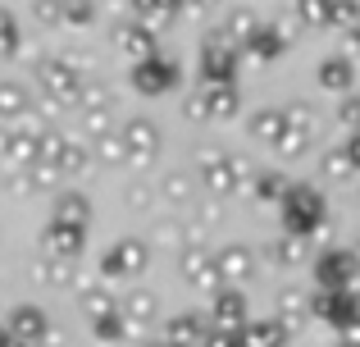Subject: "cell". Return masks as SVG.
I'll return each mask as SVG.
<instances>
[{
    "label": "cell",
    "mask_w": 360,
    "mask_h": 347,
    "mask_svg": "<svg viewBox=\"0 0 360 347\" xmlns=\"http://www.w3.org/2000/svg\"><path fill=\"white\" fill-rule=\"evenodd\" d=\"M219 270H224V279H229V284H242V279L251 275V256H246L242 247H229L219 256Z\"/></svg>",
    "instance_id": "8"
},
{
    "label": "cell",
    "mask_w": 360,
    "mask_h": 347,
    "mask_svg": "<svg viewBox=\"0 0 360 347\" xmlns=\"http://www.w3.org/2000/svg\"><path fill=\"white\" fill-rule=\"evenodd\" d=\"M315 315L319 320H328L333 329H352V324L360 320V302L347 288H319V302H315Z\"/></svg>",
    "instance_id": "1"
},
{
    "label": "cell",
    "mask_w": 360,
    "mask_h": 347,
    "mask_svg": "<svg viewBox=\"0 0 360 347\" xmlns=\"http://www.w3.org/2000/svg\"><path fill=\"white\" fill-rule=\"evenodd\" d=\"M51 247L60 251L64 260H73L82 251V224H78V229H60V224H55V229H51Z\"/></svg>",
    "instance_id": "9"
},
{
    "label": "cell",
    "mask_w": 360,
    "mask_h": 347,
    "mask_svg": "<svg viewBox=\"0 0 360 347\" xmlns=\"http://www.w3.org/2000/svg\"><path fill=\"white\" fill-rule=\"evenodd\" d=\"M214 324H229V329H242L246 324V302H242V293H219L214 297Z\"/></svg>",
    "instance_id": "7"
},
{
    "label": "cell",
    "mask_w": 360,
    "mask_h": 347,
    "mask_svg": "<svg viewBox=\"0 0 360 347\" xmlns=\"http://www.w3.org/2000/svg\"><path fill=\"white\" fill-rule=\"evenodd\" d=\"M288 324H283V315L278 320H246V329H242V339L246 347H283L288 343Z\"/></svg>",
    "instance_id": "5"
},
{
    "label": "cell",
    "mask_w": 360,
    "mask_h": 347,
    "mask_svg": "<svg viewBox=\"0 0 360 347\" xmlns=\"http://www.w3.org/2000/svg\"><path fill=\"white\" fill-rule=\"evenodd\" d=\"M146 315H155V297L137 293V297L128 302V320H146Z\"/></svg>",
    "instance_id": "12"
},
{
    "label": "cell",
    "mask_w": 360,
    "mask_h": 347,
    "mask_svg": "<svg viewBox=\"0 0 360 347\" xmlns=\"http://www.w3.org/2000/svg\"><path fill=\"white\" fill-rule=\"evenodd\" d=\"M183 270L196 279V288H214V265L205 256H192V260H183Z\"/></svg>",
    "instance_id": "11"
},
{
    "label": "cell",
    "mask_w": 360,
    "mask_h": 347,
    "mask_svg": "<svg viewBox=\"0 0 360 347\" xmlns=\"http://www.w3.org/2000/svg\"><path fill=\"white\" fill-rule=\"evenodd\" d=\"M141 265H146V247L141 242H119L105 256V275H115V279H137Z\"/></svg>",
    "instance_id": "3"
},
{
    "label": "cell",
    "mask_w": 360,
    "mask_h": 347,
    "mask_svg": "<svg viewBox=\"0 0 360 347\" xmlns=\"http://www.w3.org/2000/svg\"><path fill=\"white\" fill-rule=\"evenodd\" d=\"M352 275H356V260L352 256H342V251H328V256H319V265H315V279H319V288H352Z\"/></svg>",
    "instance_id": "4"
},
{
    "label": "cell",
    "mask_w": 360,
    "mask_h": 347,
    "mask_svg": "<svg viewBox=\"0 0 360 347\" xmlns=\"http://www.w3.org/2000/svg\"><path fill=\"white\" fill-rule=\"evenodd\" d=\"M91 329H96V339H123V320H128V311H115V306H110V311H101V315H91Z\"/></svg>",
    "instance_id": "10"
},
{
    "label": "cell",
    "mask_w": 360,
    "mask_h": 347,
    "mask_svg": "<svg viewBox=\"0 0 360 347\" xmlns=\"http://www.w3.org/2000/svg\"><path fill=\"white\" fill-rule=\"evenodd\" d=\"M210 339V329H205V315H174V324H169V343L178 347H196Z\"/></svg>",
    "instance_id": "6"
},
{
    "label": "cell",
    "mask_w": 360,
    "mask_h": 347,
    "mask_svg": "<svg viewBox=\"0 0 360 347\" xmlns=\"http://www.w3.org/2000/svg\"><path fill=\"white\" fill-rule=\"evenodd\" d=\"M5 324H9V334H14L18 343H27V347H41L46 334H51V315L37 311V306H14V315H9Z\"/></svg>",
    "instance_id": "2"
}]
</instances>
